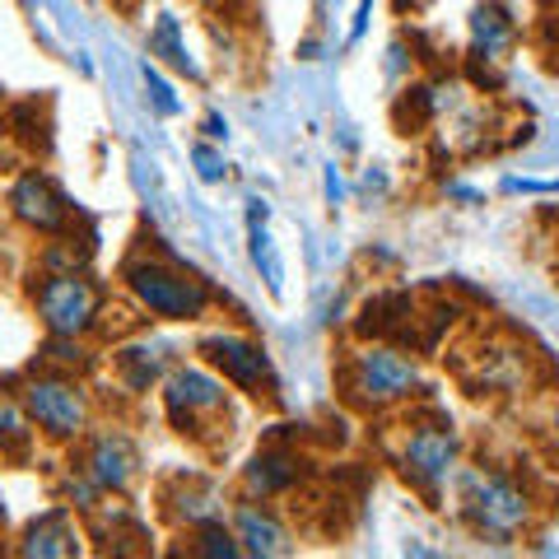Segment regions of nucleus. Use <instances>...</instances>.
<instances>
[{"label": "nucleus", "mask_w": 559, "mask_h": 559, "mask_svg": "<svg viewBox=\"0 0 559 559\" xmlns=\"http://www.w3.org/2000/svg\"><path fill=\"white\" fill-rule=\"evenodd\" d=\"M159 503H164L173 527H182V532L229 518V499H224V489L210 476H173L159 489Z\"/></svg>", "instance_id": "nucleus-13"}, {"label": "nucleus", "mask_w": 559, "mask_h": 559, "mask_svg": "<svg viewBox=\"0 0 559 559\" xmlns=\"http://www.w3.org/2000/svg\"><path fill=\"white\" fill-rule=\"evenodd\" d=\"M80 476H90V485L98 495H127L140 476V452L135 439L121 429H90L84 439L75 443V462Z\"/></svg>", "instance_id": "nucleus-9"}, {"label": "nucleus", "mask_w": 559, "mask_h": 559, "mask_svg": "<svg viewBox=\"0 0 559 559\" xmlns=\"http://www.w3.org/2000/svg\"><path fill=\"white\" fill-rule=\"evenodd\" d=\"M518 38V24H513V14L503 10V5H480L476 14H471V57H480V61H495L503 47H509Z\"/></svg>", "instance_id": "nucleus-17"}, {"label": "nucleus", "mask_w": 559, "mask_h": 559, "mask_svg": "<svg viewBox=\"0 0 559 559\" xmlns=\"http://www.w3.org/2000/svg\"><path fill=\"white\" fill-rule=\"evenodd\" d=\"M224 388H229V382H224L215 369H197V364H182V369L164 373L159 392H164L168 425L197 448H210V452L229 448L234 406H229V392Z\"/></svg>", "instance_id": "nucleus-2"}, {"label": "nucleus", "mask_w": 559, "mask_h": 559, "mask_svg": "<svg viewBox=\"0 0 559 559\" xmlns=\"http://www.w3.org/2000/svg\"><path fill=\"white\" fill-rule=\"evenodd\" d=\"M80 540H84V532L75 527V518H70L66 503H57V509L38 513L20 532V546H14V555H24V559H70V555L84 550Z\"/></svg>", "instance_id": "nucleus-15"}, {"label": "nucleus", "mask_w": 559, "mask_h": 559, "mask_svg": "<svg viewBox=\"0 0 559 559\" xmlns=\"http://www.w3.org/2000/svg\"><path fill=\"white\" fill-rule=\"evenodd\" d=\"M103 304L108 294L84 271H43L33 285V312L47 336H94L103 326Z\"/></svg>", "instance_id": "nucleus-7"}, {"label": "nucleus", "mask_w": 559, "mask_h": 559, "mask_svg": "<svg viewBox=\"0 0 559 559\" xmlns=\"http://www.w3.org/2000/svg\"><path fill=\"white\" fill-rule=\"evenodd\" d=\"M457 457H462V433L452 429V419L439 411L411 415L406 425H401L396 448H392V466L425 499H439V489L457 476Z\"/></svg>", "instance_id": "nucleus-5"}, {"label": "nucleus", "mask_w": 559, "mask_h": 559, "mask_svg": "<svg viewBox=\"0 0 559 559\" xmlns=\"http://www.w3.org/2000/svg\"><path fill=\"white\" fill-rule=\"evenodd\" d=\"M43 369H61V373H90L94 369V349L84 345V336H47L43 341Z\"/></svg>", "instance_id": "nucleus-20"}, {"label": "nucleus", "mask_w": 559, "mask_h": 559, "mask_svg": "<svg viewBox=\"0 0 559 559\" xmlns=\"http://www.w3.org/2000/svg\"><path fill=\"white\" fill-rule=\"evenodd\" d=\"M20 401L47 443H80L94 429V396L84 392L80 373L33 369L20 382Z\"/></svg>", "instance_id": "nucleus-6"}, {"label": "nucleus", "mask_w": 559, "mask_h": 559, "mask_svg": "<svg viewBox=\"0 0 559 559\" xmlns=\"http://www.w3.org/2000/svg\"><path fill=\"white\" fill-rule=\"evenodd\" d=\"M145 90H150V103H154V112H159V117H178V112H182L178 94L168 90V80H164L154 66H145Z\"/></svg>", "instance_id": "nucleus-23"}, {"label": "nucleus", "mask_w": 559, "mask_h": 559, "mask_svg": "<svg viewBox=\"0 0 559 559\" xmlns=\"http://www.w3.org/2000/svg\"><path fill=\"white\" fill-rule=\"evenodd\" d=\"M121 285L140 312L159 322H201L215 304V289L173 252H131L121 261Z\"/></svg>", "instance_id": "nucleus-1"}, {"label": "nucleus", "mask_w": 559, "mask_h": 559, "mask_svg": "<svg viewBox=\"0 0 559 559\" xmlns=\"http://www.w3.org/2000/svg\"><path fill=\"white\" fill-rule=\"evenodd\" d=\"M150 57H159L164 66L178 70V75H191V80L201 75L197 61H191V51H187V43H182V24L173 20V14H159V24L150 28Z\"/></svg>", "instance_id": "nucleus-19"}, {"label": "nucleus", "mask_w": 559, "mask_h": 559, "mask_svg": "<svg viewBox=\"0 0 559 559\" xmlns=\"http://www.w3.org/2000/svg\"><path fill=\"white\" fill-rule=\"evenodd\" d=\"M248 242H252V266L261 271V280H266V289L280 294V285H285V266H280V252H275V242L266 234V219H248Z\"/></svg>", "instance_id": "nucleus-22"}, {"label": "nucleus", "mask_w": 559, "mask_h": 559, "mask_svg": "<svg viewBox=\"0 0 559 559\" xmlns=\"http://www.w3.org/2000/svg\"><path fill=\"white\" fill-rule=\"evenodd\" d=\"M112 373H117V382H121V388H127L131 396L159 388L164 373H168V345H164V341H150V336L121 345L117 355H112Z\"/></svg>", "instance_id": "nucleus-16"}, {"label": "nucleus", "mask_w": 559, "mask_h": 559, "mask_svg": "<svg viewBox=\"0 0 559 559\" xmlns=\"http://www.w3.org/2000/svg\"><path fill=\"white\" fill-rule=\"evenodd\" d=\"M462 382L476 396H513L527 388V349L489 341L462 364Z\"/></svg>", "instance_id": "nucleus-12"}, {"label": "nucleus", "mask_w": 559, "mask_h": 559, "mask_svg": "<svg viewBox=\"0 0 559 559\" xmlns=\"http://www.w3.org/2000/svg\"><path fill=\"white\" fill-rule=\"evenodd\" d=\"M304 480V457L294 448H285V439L280 433H271L266 448L252 452V462L242 466L238 476V495L242 499H257V503H271L280 495H289L294 485Z\"/></svg>", "instance_id": "nucleus-11"}, {"label": "nucleus", "mask_w": 559, "mask_h": 559, "mask_svg": "<svg viewBox=\"0 0 559 559\" xmlns=\"http://www.w3.org/2000/svg\"><path fill=\"white\" fill-rule=\"evenodd\" d=\"M457 513L480 540L495 546H513L536 527V499L522 489L509 471L471 466L457 476Z\"/></svg>", "instance_id": "nucleus-3"}, {"label": "nucleus", "mask_w": 559, "mask_h": 559, "mask_svg": "<svg viewBox=\"0 0 559 559\" xmlns=\"http://www.w3.org/2000/svg\"><path fill=\"white\" fill-rule=\"evenodd\" d=\"M550 439H555V452H559V406L550 411Z\"/></svg>", "instance_id": "nucleus-27"}, {"label": "nucleus", "mask_w": 559, "mask_h": 559, "mask_svg": "<svg viewBox=\"0 0 559 559\" xmlns=\"http://www.w3.org/2000/svg\"><path fill=\"white\" fill-rule=\"evenodd\" d=\"M419 388H425L419 364L392 341L359 345L355 355H345V364H341V396L369 415L406 406V401L419 396Z\"/></svg>", "instance_id": "nucleus-4"}, {"label": "nucleus", "mask_w": 559, "mask_h": 559, "mask_svg": "<svg viewBox=\"0 0 559 559\" xmlns=\"http://www.w3.org/2000/svg\"><path fill=\"white\" fill-rule=\"evenodd\" d=\"M5 205H10L14 224H24L28 234H43V238L70 234V224H75V210H70L66 191L51 182L47 173H38V168H24L20 178L10 182Z\"/></svg>", "instance_id": "nucleus-10"}, {"label": "nucleus", "mask_w": 559, "mask_h": 559, "mask_svg": "<svg viewBox=\"0 0 559 559\" xmlns=\"http://www.w3.org/2000/svg\"><path fill=\"white\" fill-rule=\"evenodd\" d=\"M205 135H210V140H224V135H229V121H224L219 112H210V117H205Z\"/></svg>", "instance_id": "nucleus-26"}, {"label": "nucleus", "mask_w": 559, "mask_h": 559, "mask_svg": "<svg viewBox=\"0 0 559 559\" xmlns=\"http://www.w3.org/2000/svg\"><path fill=\"white\" fill-rule=\"evenodd\" d=\"M229 527H234V536H238L242 555L275 559V555H289V550H294L289 527L266 509V503H257V499L234 503V509H229Z\"/></svg>", "instance_id": "nucleus-14"}, {"label": "nucleus", "mask_w": 559, "mask_h": 559, "mask_svg": "<svg viewBox=\"0 0 559 559\" xmlns=\"http://www.w3.org/2000/svg\"><path fill=\"white\" fill-rule=\"evenodd\" d=\"M33 419L24 411L20 392L0 388V457H28L33 452Z\"/></svg>", "instance_id": "nucleus-18"}, {"label": "nucleus", "mask_w": 559, "mask_h": 559, "mask_svg": "<svg viewBox=\"0 0 559 559\" xmlns=\"http://www.w3.org/2000/svg\"><path fill=\"white\" fill-rule=\"evenodd\" d=\"M369 10H373V0H359V10H355V28H349V43H359V38H364V28H369Z\"/></svg>", "instance_id": "nucleus-25"}, {"label": "nucleus", "mask_w": 559, "mask_h": 559, "mask_svg": "<svg viewBox=\"0 0 559 559\" xmlns=\"http://www.w3.org/2000/svg\"><path fill=\"white\" fill-rule=\"evenodd\" d=\"M182 555H201V559H234L242 555L234 527H224V522H205V527H191L187 532V546Z\"/></svg>", "instance_id": "nucleus-21"}, {"label": "nucleus", "mask_w": 559, "mask_h": 559, "mask_svg": "<svg viewBox=\"0 0 559 559\" xmlns=\"http://www.w3.org/2000/svg\"><path fill=\"white\" fill-rule=\"evenodd\" d=\"M0 164H5V150H0Z\"/></svg>", "instance_id": "nucleus-29"}, {"label": "nucleus", "mask_w": 559, "mask_h": 559, "mask_svg": "<svg viewBox=\"0 0 559 559\" xmlns=\"http://www.w3.org/2000/svg\"><path fill=\"white\" fill-rule=\"evenodd\" d=\"M197 5H219V0H197Z\"/></svg>", "instance_id": "nucleus-28"}, {"label": "nucleus", "mask_w": 559, "mask_h": 559, "mask_svg": "<svg viewBox=\"0 0 559 559\" xmlns=\"http://www.w3.org/2000/svg\"><path fill=\"white\" fill-rule=\"evenodd\" d=\"M191 159H197L201 182H224V154L210 145H191Z\"/></svg>", "instance_id": "nucleus-24"}, {"label": "nucleus", "mask_w": 559, "mask_h": 559, "mask_svg": "<svg viewBox=\"0 0 559 559\" xmlns=\"http://www.w3.org/2000/svg\"><path fill=\"white\" fill-rule=\"evenodd\" d=\"M197 355L205 359V369H215L229 388L248 392V396H275L271 355L248 331H210V336H201Z\"/></svg>", "instance_id": "nucleus-8"}]
</instances>
